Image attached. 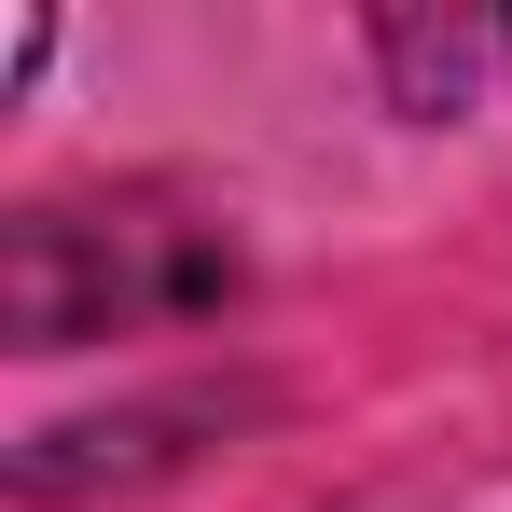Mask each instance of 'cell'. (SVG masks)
I'll return each mask as SVG.
<instances>
[]
</instances>
